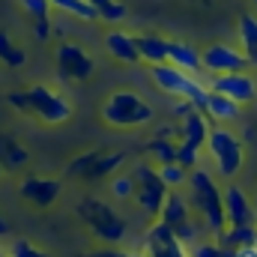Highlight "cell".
Returning a JSON list of instances; mask_svg holds the SVG:
<instances>
[{"instance_id":"obj_37","label":"cell","mask_w":257,"mask_h":257,"mask_svg":"<svg viewBox=\"0 0 257 257\" xmlns=\"http://www.w3.org/2000/svg\"><path fill=\"white\" fill-rule=\"evenodd\" d=\"M233 257H257V245H248V248H236Z\"/></svg>"},{"instance_id":"obj_13","label":"cell","mask_w":257,"mask_h":257,"mask_svg":"<svg viewBox=\"0 0 257 257\" xmlns=\"http://www.w3.org/2000/svg\"><path fill=\"white\" fill-rule=\"evenodd\" d=\"M105 48H108V54H111L114 60H120V63H126V66L141 63L135 33H128V30H117V27L108 30V33H105Z\"/></svg>"},{"instance_id":"obj_34","label":"cell","mask_w":257,"mask_h":257,"mask_svg":"<svg viewBox=\"0 0 257 257\" xmlns=\"http://www.w3.org/2000/svg\"><path fill=\"white\" fill-rule=\"evenodd\" d=\"M6 102H9L15 111H21V114H33V105H30V93H27V90H24V93H9Z\"/></svg>"},{"instance_id":"obj_38","label":"cell","mask_w":257,"mask_h":257,"mask_svg":"<svg viewBox=\"0 0 257 257\" xmlns=\"http://www.w3.org/2000/svg\"><path fill=\"white\" fill-rule=\"evenodd\" d=\"M9 236V224H6V218L0 215V239H6Z\"/></svg>"},{"instance_id":"obj_35","label":"cell","mask_w":257,"mask_h":257,"mask_svg":"<svg viewBox=\"0 0 257 257\" xmlns=\"http://www.w3.org/2000/svg\"><path fill=\"white\" fill-rule=\"evenodd\" d=\"M51 30H54V24H51L48 18H45V21H36V39H39V42H45V39L51 36Z\"/></svg>"},{"instance_id":"obj_12","label":"cell","mask_w":257,"mask_h":257,"mask_svg":"<svg viewBox=\"0 0 257 257\" xmlns=\"http://www.w3.org/2000/svg\"><path fill=\"white\" fill-rule=\"evenodd\" d=\"M60 192H63V183L54 180V177H24L21 186H18V194L27 203L39 206V209H48L60 197Z\"/></svg>"},{"instance_id":"obj_31","label":"cell","mask_w":257,"mask_h":257,"mask_svg":"<svg viewBox=\"0 0 257 257\" xmlns=\"http://www.w3.org/2000/svg\"><path fill=\"white\" fill-rule=\"evenodd\" d=\"M200 162V150H194L189 144H177V165H183L186 171H194Z\"/></svg>"},{"instance_id":"obj_46","label":"cell","mask_w":257,"mask_h":257,"mask_svg":"<svg viewBox=\"0 0 257 257\" xmlns=\"http://www.w3.org/2000/svg\"><path fill=\"white\" fill-rule=\"evenodd\" d=\"M254 3H257V0H254Z\"/></svg>"},{"instance_id":"obj_43","label":"cell","mask_w":257,"mask_h":257,"mask_svg":"<svg viewBox=\"0 0 257 257\" xmlns=\"http://www.w3.org/2000/svg\"><path fill=\"white\" fill-rule=\"evenodd\" d=\"M0 257H6V254H3V251H0Z\"/></svg>"},{"instance_id":"obj_7","label":"cell","mask_w":257,"mask_h":257,"mask_svg":"<svg viewBox=\"0 0 257 257\" xmlns=\"http://www.w3.org/2000/svg\"><path fill=\"white\" fill-rule=\"evenodd\" d=\"M30 105H33V117L42 120L45 126H60L72 117V105L66 102L63 96L45 84H33L30 90Z\"/></svg>"},{"instance_id":"obj_28","label":"cell","mask_w":257,"mask_h":257,"mask_svg":"<svg viewBox=\"0 0 257 257\" xmlns=\"http://www.w3.org/2000/svg\"><path fill=\"white\" fill-rule=\"evenodd\" d=\"M108 189L111 194L117 197V200H128V197H135V177L132 174H123V171H117L114 177H111V183H108Z\"/></svg>"},{"instance_id":"obj_36","label":"cell","mask_w":257,"mask_h":257,"mask_svg":"<svg viewBox=\"0 0 257 257\" xmlns=\"http://www.w3.org/2000/svg\"><path fill=\"white\" fill-rule=\"evenodd\" d=\"M84 257H132L120 248H102V251H93V254H84Z\"/></svg>"},{"instance_id":"obj_10","label":"cell","mask_w":257,"mask_h":257,"mask_svg":"<svg viewBox=\"0 0 257 257\" xmlns=\"http://www.w3.org/2000/svg\"><path fill=\"white\" fill-rule=\"evenodd\" d=\"M57 75L63 81H87L93 75V57L75 42H60L57 45Z\"/></svg>"},{"instance_id":"obj_24","label":"cell","mask_w":257,"mask_h":257,"mask_svg":"<svg viewBox=\"0 0 257 257\" xmlns=\"http://www.w3.org/2000/svg\"><path fill=\"white\" fill-rule=\"evenodd\" d=\"M0 63L9 66V69H21V66L27 63V54H24V48H18L6 30H0Z\"/></svg>"},{"instance_id":"obj_39","label":"cell","mask_w":257,"mask_h":257,"mask_svg":"<svg viewBox=\"0 0 257 257\" xmlns=\"http://www.w3.org/2000/svg\"><path fill=\"white\" fill-rule=\"evenodd\" d=\"M132 257H150V254H147V251H144V254H132Z\"/></svg>"},{"instance_id":"obj_41","label":"cell","mask_w":257,"mask_h":257,"mask_svg":"<svg viewBox=\"0 0 257 257\" xmlns=\"http://www.w3.org/2000/svg\"><path fill=\"white\" fill-rule=\"evenodd\" d=\"M254 111H257V99H254Z\"/></svg>"},{"instance_id":"obj_29","label":"cell","mask_w":257,"mask_h":257,"mask_svg":"<svg viewBox=\"0 0 257 257\" xmlns=\"http://www.w3.org/2000/svg\"><path fill=\"white\" fill-rule=\"evenodd\" d=\"M200 221H194V218H189V221H183L180 227H174V236H177V242L180 245H186V248H192L194 242H200Z\"/></svg>"},{"instance_id":"obj_17","label":"cell","mask_w":257,"mask_h":257,"mask_svg":"<svg viewBox=\"0 0 257 257\" xmlns=\"http://www.w3.org/2000/svg\"><path fill=\"white\" fill-rule=\"evenodd\" d=\"M135 42H138V54H141L144 63H150V66L168 63V45H171V39H165L159 33H141V36H135Z\"/></svg>"},{"instance_id":"obj_26","label":"cell","mask_w":257,"mask_h":257,"mask_svg":"<svg viewBox=\"0 0 257 257\" xmlns=\"http://www.w3.org/2000/svg\"><path fill=\"white\" fill-rule=\"evenodd\" d=\"M54 9H60L66 15H75L81 21H99V12L87 3V0H51Z\"/></svg>"},{"instance_id":"obj_14","label":"cell","mask_w":257,"mask_h":257,"mask_svg":"<svg viewBox=\"0 0 257 257\" xmlns=\"http://www.w3.org/2000/svg\"><path fill=\"white\" fill-rule=\"evenodd\" d=\"M209 117L203 114V111H197L194 108L189 117H183L180 120V128H177V135H180V144H189L194 150H200V147H206V138H209Z\"/></svg>"},{"instance_id":"obj_11","label":"cell","mask_w":257,"mask_h":257,"mask_svg":"<svg viewBox=\"0 0 257 257\" xmlns=\"http://www.w3.org/2000/svg\"><path fill=\"white\" fill-rule=\"evenodd\" d=\"M221 194H224V218H227V227L257 224L254 200H248V194L242 192L239 186H227V189H221Z\"/></svg>"},{"instance_id":"obj_2","label":"cell","mask_w":257,"mask_h":257,"mask_svg":"<svg viewBox=\"0 0 257 257\" xmlns=\"http://www.w3.org/2000/svg\"><path fill=\"white\" fill-rule=\"evenodd\" d=\"M150 75H153V81H156V87L162 93H171L177 99H186V102H192L197 111H203L206 96H209V87L197 75H189V72H183V69H177V66H171V63L150 66Z\"/></svg>"},{"instance_id":"obj_8","label":"cell","mask_w":257,"mask_h":257,"mask_svg":"<svg viewBox=\"0 0 257 257\" xmlns=\"http://www.w3.org/2000/svg\"><path fill=\"white\" fill-rule=\"evenodd\" d=\"M200 63H203V72H209V75H230V72H245L248 57L242 54V48L215 42L200 51Z\"/></svg>"},{"instance_id":"obj_25","label":"cell","mask_w":257,"mask_h":257,"mask_svg":"<svg viewBox=\"0 0 257 257\" xmlns=\"http://www.w3.org/2000/svg\"><path fill=\"white\" fill-rule=\"evenodd\" d=\"M87 3L99 12V21H108V24H120L128 15V9L120 0H87Z\"/></svg>"},{"instance_id":"obj_15","label":"cell","mask_w":257,"mask_h":257,"mask_svg":"<svg viewBox=\"0 0 257 257\" xmlns=\"http://www.w3.org/2000/svg\"><path fill=\"white\" fill-rule=\"evenodd\" d=\"M192 218V203H189V197H183L180 192H168L165 197V206H162V212H159V224H165V227H180L183 221H189Z\"/></svg>"},{"instance_id":"obj_42","label":"cell","mask_w":257,"mask_h":257,"mask_svg":"<svg viewBox=\"0 0 257 257\" xmlns=\"http://www.w3.org/2000/svg\"><path fill=\"white\" fill-rule=\"evenodd\" d=\"M6 257H18V254H6Z\"/></svg>"},{"instance_id":"obj_22","label":"cell","mask_w":257,"mask_h":257,"mask_svg":"<svg viewBox=\"0 0 257 257\" xmlns=\"http://www.w3.org/2000/svg\"><path fill=\"white\" fill-rule=\"evenodd\" d=\"M126 165V153H102L96 150V162L90 171V180H102V177H114L120 168Z\"/></svg>"},{"instance_id":"obj_45","label":"cell","mask_w":257,"mask_h":257,"mask_svg":"<svg viewBox=\"0 0 257 257\" xmlns=\"http://www.w3.org/2000/svg\"><path fill=\"white\" fill-rule=\"evenodd\" d=\"M186 257H189V254H186Z\"/></svg>"},{"instance_id":"obj_40","label":"cell","mask_w":257,"mask_h":257,"mask_svg":"<svg viewBox=\"0 0 257 257\" xmlns=\"http://www.w3.org/2000/svg\"><path fill=\"white\" fill-rule=\"evenodd\" d=\"M254 209H257V192H254Z\"/></svg>"},{"instance_id":"obj_32","label":"cell","mask_w":257,"mask_h":257,"mask_svg":"<svg viewBox=\"0 0 257 257\" xmlns=\"http://www.w3.org/2000/svg\"><path fill=\"white\" fill-rule=\"evenodd\" d=\"M21 6L27 9V15H30L33 21H45V18H48V12L54 9V6H51V0H21Z\"/></svg>"},{"instance_id":"obj_20","label":"cell","mask_w":257,"mask_h":257,"mask_svg":"<svg viewBox=\"0 0 257 257\" xmlns=\"http://www.w3.org/2000/svg\"><path fill=\"white\" fill-rule=\"evenodd\" d=\"M215 242H218L221 248H230V251H236V248H248V245H257V224L224 227V230L215 236Z\"/></svg>"},{"instance_id":"obj_5","label":"cell","mask_w":257,"mask_h":257,"mask_svg":"<svg viewBox=\"0 0 257 257\" xmlns=\"http://www.w3.org/2000/svg\"><path fill=\"white\" fill-rule=\"evenodd\" d=\"M206 150H209V156H212V162H215L218 177L230 180V177L239 174L245 153H242V141H239L230 128H224V126H212L209 128Z\"/></svg>"},{"instance_id":"obj_3","label":"cell","mask_w":257,"mask_h":257,"mask_svg":"<svg viewBox=\"0 0 257 257\" xmlns=\"http://www.w3.org/2000/svg\"><path fill=\"white\" fill-rule=\"evenodd\" d=\"M78 215H81V221L93 230V236H99L102 242L114 245V242H123V239H126V233H128L126 218H120L105 200H99V197H81Z\"/></svg>"},{"instance_id":"obj_6","label":"cell","mask_w":257,"mask_h":257,"mask_svg":"<svg viewBox=\"0 0 257 257\" xmlns=\"http://www.w3.org/2000/svg\"><path fill=\"white\" fill-rule=\"evenodd\" d=\"M132 177H135V186H138L135 189V203L141 206L144 215L159 218V212L165 206V197L171 192L165 186V180L159 177V168H153V165H135Z\"/></svg>"},{"instance_id":"obj_4","label":"cell","mask_w":257,"mask_h":257,"mask_svg":"<svg viewBox=\"0 0 257 257\" xmlns=\"http://www.w3.org/2000/svg\"><path fill=\"white\" fill-rule=\"evenodd\" d=\"M102 120L114 128H135L147 126L153 120V108L132 90H117L102 105Z\"/></svg>"},{"instance_id":"obj_16","label":"cell","mask_w":257,"mask_h":257,"mask_svg":"<svg viewBox=\"0 0 257 257\" xmlns=\"http://www.w3.org/2000/svg\"><path fill=\"white\" fill-rule=\"evenodd\" d=\"M168 63L189 72V75H200L203 72L200 51L194 45H189V42H177V39H171V45H168Z\"/></svg>"},{"instance_id":"obj_19","label":"cell","mask_w":257,"mask_h":257,"mask_svg":"<svg viewBox=\"0 0 257 257\" xmlns=\"http://www.w3.org/2000/svg\"><path fill=\"white\" fill-rule=\"evenodd\" d=\"M27 162H30L27 147H21L9 135H0V171H21Z\"/></svg>"},{"instance_id":"obj_44","label":"cell","mask_w":257,"mask_h":257,"mask_svg":"<svg viewBox=\"0 0 257 257\" xmlns=\"http://www.w3.org/2000/svg\"><path fill=\"white\" fill-rule=\"evenodd\" d=\"M0 177H3V171H0Z\"/></svg>"},{"instance_id":"obj_1","label":"cell","mask_w":257,"mask_h":257,"mask_svg":"<svg viewBox=\"0 0 257 257\" xmlns=\"http://www.w3.org/2000/svg\"><path fill=\"white\" fill-rule=\"evenodd\" d=\"M189 203L192 209L200 215L203 221V230L212 233V239L227 227V218H224V194L215 186L212 174H206L203 168H194L189 171Z\"/></svg>"},{"instance_id":"obj_27","label":"cell","mask_w":257,"mask_h":257,"mask_svg":"<svg viewBox=\"0 0 257 257\" xmlns=\"http://www.w3.org/2000/svg\"><path fill=\"white\" fill-rule=\"evenodd\" d=\"M159 177L165 180V186H168L171 192H180V189L189 183V171H186L183 165H177V162H171V165H162V168H159Z\"/></svg>"},{"instance_id":"obj_30","label":"cell","mask_w":257,"mask_h":257,"mask_svg":"<svg viewBox=\"0 0 257 257\" xmlns=\"http://www.w3.org/2000/svg\"><path fill=\"white\" fill-rule=\"evenodd\" d=\"M189 257H233L230 248H221L215 239H200L189 248Z\"/></svg>"},{"instance_id":"obj_23","label":"cell","mask_w":257,"mask_h":257,"mask_svg":"<svg viewBox=\"0 0 257 257\" xmlns=\"http://www.w3.org/2000/svg\"><path fill=\"white\" fill-rule=\"evenodd\" d=\"M177 144H180V141H174V138H153V141L147 144V153L156 159V168L177 162Z\"/></svg>"},{"instance_id":"obj_33","label":"cell","mask_w":257,"mask_h":257,"mask_svg":"<svg viewBox=\"0 0 257 257\" xmlns=\"http://www.w3.org/2000/svg\"><path fill=\"white\" fill-rule=\"evenodd\" d=\"M9 254H18V257H48L45 251H39L33 242H27V239H15L12 242V248H9Z\"/></svg>"},{"instance_id":"obj_21","label":"cell","mask_w":257,"mask_h":257,"mask_svg":"<svg viewBox=\"0 0 257 257\" xmlns=\"http://www.w3.org/2000/svg\"><path fill=\"white\" fill-rule=\"evenodd\" d=\"M236 33H239V45H242V54L248 57V66H257V18L242 12L239 15V24H236Z\"/></svg>"},{"instance_id":"obj_18","label":"cell","mask_w":257,"mask_h":257,"mask_svg":"<svg viewBox=\"0 0 257 257\" xmlns=\"http://www.w3.org/2000/svg\"><path fill=\"white\" fill-rule=\"evenodd\" d=\"M203 114L212 120V123H233L236 117H239V105L233 102V99H227V96H221V93H212L209 90V96H206V105H203Z\"/></svg>"},{"instance_id":"obj_9","label":"cell","mask_w":257,"mask_h":257,"mask_svg":"<svg viewBox=\"0 0 257 257\" xmlns=\"http://www.w3.org/2000/svg\"><path fill=\"white\" fill-rule=\"evenodd\" d=\"M212 93H221L227 99H233L236 105H248L257 99V81L248 72H230V75H212L206 84Z\"/></svg>"}]
</instances>
